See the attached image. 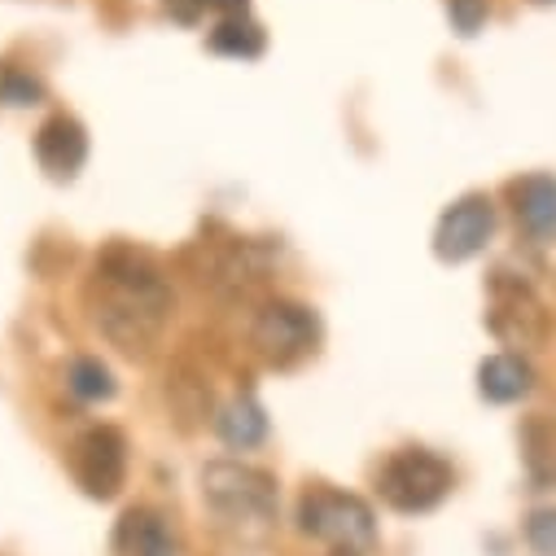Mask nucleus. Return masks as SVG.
I'll return each instance as SVG.
<instances>
[{
    "label": "nucleus",
    "instance_id": "1",
    "mask_svg": "<svg viewBox=\"0 0 556 556\" xmlns=\"http://www.w3.org/2000/svg\"><path fill=\"white\" fill-rule=\"evenodd\" d=\"M172 286L159 263L131 245H110L88 281V312L101 338L127 355H146L172 320Z\"/></svg>",
    "mask_w": 556,
    "mask_h": 556
},
{
    "label": "nucleus",
    "instance_id": "2",
    "mask_svg": "<svg viewBox=\"0 0 556 556\" xmlns=\"http://www.w3.org/2000/svg\"><path fill=\"white\" fill-rule=\"evenodd\" d=\"M202 500L228 526H267L276 513V482L263 469L215 460L202 469Z\"/></svg>",
    "mask_w": 556,
    "mask_h": 556
},
{
    "label": "nucleus",
    "instance_id": "3",
    "mask_svg": "<svg viewBox=\"0 0 556 556\" xmlns=\"http://www.w3.org/2000/svg\"><path fill=\"white\" fill-rule=\"evenodd\" d=\"M452 465L426 447H403L394 452L381 473H377V491L394 513H430L447 500L452 491Z\"/></svg>",
    "mask_w": 556,
    "mask_h": 556
},
{
    "label": "nucleus",
    "instance_id": "4",
    "mask_svg": "<svg viewBox=\"0 0 556 556\" xmlns=\"http://www.w3.org/2000/svg\"><path fill=\"white\" fill-rule=\"evenodd\" d=\"M299 526L303 534L333 543L338 552H368L377 543V517L359 495L346 491H307L299 504Z\"/></svg>",
    "mask_w": 556,
    "mask_h": 556
},
{
    "label": "nucleus",
    "instance_id": "5",
    "mask_svg": "<svg viewBox=\"0 0 556 556\" xmlns=\"http://www.w3.org/2000/svg\"><path fill=\"white\" fill-rule=\"evenodd\" d=\"M250 342H254V351L267 359V364H294V359H303V355H312L316 351V342H320V320H316V312H307L303 303H267L258 316H254V325H250Z\"/></svg>",
    "mask_w": 556,
    "mask_h": 556
},
{
    "label": "nucleus",
    "instance_id": "6",
    "mask_svg": "<svg viewBox=\"0 0 556 556\" xmlns=\"http://www.w3.org/2000/svg\"><path fill=\"white\" fill-rule=\"evenodd\" d=\"M491 232H495V206H491V198L469 193V198H460V202H452L443 211L439 232H434V250H439L443 263H465V258H473V254L486 250Z\"/></svg>",
    "mask_w": 556,
    "mask_h": 556
},
{
    "label": "nucleus",
    "instance_id": "7",
    "mask_svg": "<svg viewBox=\"0 0 556 556\" xmlns=\"http://www.w3.org/2000/svg\"><path fill=\"white\" fill-rule=\"evenodd\" d=\"M71 469H75V478H79V486L88 495L110 500L123 486V473H127V443H123V434L110 430V426L88 430L71 447Z\"/></svg>",
    "mask_w": 556,
    "mask_h": 556
},
{
    "label": "nucleus",
    "instance_id": "8",
    "mask_svg": "<svg viewBox=\"0 0 556 556\" xmlns=\"http://www.w3.org/2000/svg\"><path fill=\"white\" fill-rule=\"evenodd\" d=\"M491 333L513 351H534L547 342V312L534 303L530 286H508L504 271L495 276V307H491Z\"/></svg>",
    "mask_w": 556,
    "mask_h": 556
},
{
    "label": "nucleus",
    "instance_id": "9",
    "mask_svg": "<svg viewBox=\"0 0 556 556\" xmlns=\"http://www.w3.org/2000/svg\"><path fill=\"white\" fill-rule=\"evenodd\" d=\"M36 159L53 180H71L79 176V167L88 163V136L79 127V118L71 114H53L40 131H36Z\"/></svg>",
    "mask_w": 556,
    "mask_h": 556
},
{
    "label": "nucleus",
    "instance_id": "10",
    "mask_svg": "<svg viewBox=\"0 0 556 556\" xmlns=\"http://www.w3.org/2000/svg\"><path fill=\"white\" fill-rule=\"evenodd\" d=\"M513 215L534 245L556 241V176H526L513 189Z\"/></svg>",
    "mask_w": 556,
    "mask_h": 556
},
{
    "label": "nucleus",
    "instance_id": "11",
    "mask_svg": "<svg viewBox=\"0 0 556 556\" xmlns=\"http://www.w3.org/2000/svg\"><path fill=\"white\" fill-rule=\"evenodd\" d=\"M118 556H180V543L172 526L154 508H131L114 530Z\"/></svg>",
    "mask_w": 556,
    "mask_h": 556
},
{
    "label": "nucleus",
    "instance_id": "12",
    "mask_svg": "<svg viewBox=\"0 0 556 556\" xmlns=\"http://www.w3.org/2000/svg\"><path fill=\"white\" fill-rule=\"evenodd\" d=\"M478 390H482L486 403H517V399H526L534 390V368L513 351L508 355H491L478 368Z\"/></svg>",
    "mask_w": 556,
    "mask_h": 556
},
{
    "label": "nucleus",
    "instance_id": "13",
    "mask_svg": "<svg viewBox=\"0 0 556 556\" xmlns=\"http://www.w3.org/2000/svg\"><path fill=\"white\" fill-rule=\"evenodd\" d=\"M215 434H219L228 447H237V452L258 447V443L267 439V412H263V403H258L254 394H237L232 403L219 407Z\"/></svg>",
    "mask_w": 556,
    "mask_h": 556
},
{
    "label": "nucleus",
    "instance_id": "14",
    "mask_svg": "<svg viewBox=\"0 0 556 556\" xmlns=\"http://www.w3.org/2000/svg\"><path fill=\"white\" fill-rule=\"evenodd\" d=\"M263 45H267V36H263V27L250 14H228L211 31V49L224 53V58H258Z\"/></svg>",
    "mask_w": 556,
    "mask_h": 556
},
{
    "label": "nucleus",
    "instance_id": "15",
    "mask_svg": "<svg viewBox=\"0 0 556 556\" xmlns=\"http://www.w3.org/2000/svg\"><path fill=\"white\" fill-rule=\"evenodd\" d=\"M66 390H71L79 403H105V399H114V372H110L101 359L79 355V359H71V368H66Z\"/></svg>",
    "mask_w": 556,
    "mask_h": 556
},
{
    "label": "nucleus",
    "instance_id": "16",
    "mask_svg": "<svg viewBox=\"0 0 556 556\" xmlns=\"http://www.w3.org/2000/svg\"><path fill=\"white\" fill-rule=\"evenodd\" d=\"M0 101L23 110V105H40L45 101V84L31 75V71H18V66H5L0 71Z\"/></svg>",
    "mask_w": 556,
    "mask_h": 556
},
{
    "label": "nucleus",
    "instance_id": "17",
    "mask_svg": "<svg viewBox=\"0 0 556 556\" xmlns=\"http://www.w3.org/2000/svg\"><path fill=\"white\" fill-rule=\"evenodd\" d=\"M526 543L534 556H556V508H534L526 517Z\"/></svg>",
    "mask_w": 556,
    "mask_h": 556
},
{
    "label": "nucleus",
    "instance_id": "18",
    "mask_svg": "<svg viewBox=\"0 0 556 556\" xmlns=\"http://www.w3.org/2000/svg\"><path fill=\"white\" fill-rule=\"evenodd\" d=\"M447 18L460 36H478V27L491 18V5L486 0H447Z\"/></svg>",
    "mask_w": 556,
    "mask_h": 556
},
{
    "label": "nucleus",
    "instance_id": "19",
    "mask_svg": "<svg viewBox=\"0 0 556 556\" xmlns=\"http://www.w3.org/2000/svg\"><path fill=\"white\" fill-rule=\"evenodd\" d=\"M163 10H167L176 23H185V27H189V23H198V18H202V10H206V5H202V0H167Z\"/></svg>",
    "mask_w": 556,
    "mask_h": 556
},
{
    "label": "nucleus",
    "instance_id": "20",
    "mask_svg": "<svg viewBox=\"0 0 556 556\" xmlns=\"http://www.w3.org/2000/svg\"><path fill=\"white\" fill-rule=\"evenodd\" d=\"M202 5H206V10H219L224 18H228V14H245V0H202Z\"/></svg>",
    "mask_w": 556,
    "mask_h": 556
},
{
    "label": "nucleus",
    "instance_id": "21",
    "mask_svg": "<svg viewBox=\"0 0 556 556\" xmlns=\"http://www.w3.org/2000/svg\"><path fill=\"white\" fill-rule=\"evenodd\" d=\"M539 5H552V0H539Z\"/></svg>",
    "mask_w": 556,
    "mask_h": 556
},
{
    "label": "nucleus",
    "instance_id": "22",
    "mask_svg": "<svg viewBox=\"0 0 556 556\" xmlns=\"http://www.w3.org/2000/svg\"><path fill=\"white\" fill-rule=\"evenodd\" d=\"M338 556H351V552H338Z\"/></svg>",
    "mask_w": 556,
    "mask_h": 556
}]
</instances>
